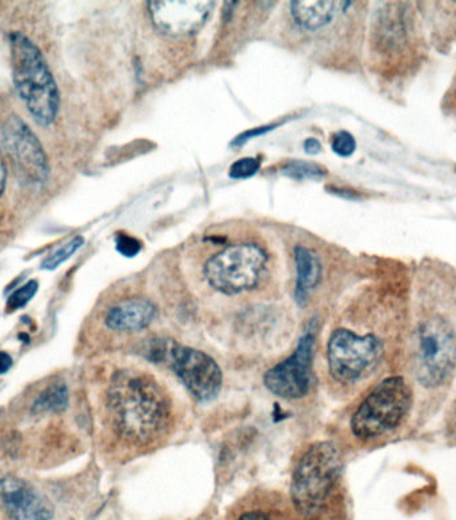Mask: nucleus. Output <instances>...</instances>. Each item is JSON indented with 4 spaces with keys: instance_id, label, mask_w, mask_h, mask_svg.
Instances as JSON below:
<instances>
[{
    "instance_id": "1",
    "label": "nucleus",
    "mask_w": 456,
    "mask_h": 520,
    "mask_svg": "<svg viewBox=\"0 0 456 520\" xmlns=\"http://www.w3.org/2000/svg\"><path fill=\"white\" fill-rule=\"evenodd\" d=\"M108 410L116 434L138 446L160 438L171 422L166 392L151 375L139 371L124 370L114 376Z\"/></svg>"
},
{
    "instance_id": "2",
    "label": "nucleus",
    "mask_w": 456,
    "mask_h": 520,
    "mask_svg": "<svg viewBox=\"0 0 456 520\" xmlns=\"http://www.w3.org/2000/svg\"><path fill=\"white\" fill-rule=\"evenodd\" d=\"M12 78L19 98L40 126L54 123L60 107V95L54 75L42 51L27 36H10Z\"/></svg>"
},
{
    "instance_id": "3",
    "label": "nucleus",
    "mask_w": 456,
    "mask_h": 520,
    "mask_svg": "<svg viewBox=\"0 0 456 520\" xmlns=\"http://www.w3.org/2000/svg\"><path fill=\"white\" fill-rule=\"evenodd\" d=\"M342 471V456L331 442L312 444L296 464L291 482L292 503L300 514L322 510Z\"/></svg>"
},
{
    "instance_id": "4",
    "label": "nucleus",
    "mask_w": 456,
    "mask_h": 520,
    "mask_svg": "<svg viewBox=\"0 0 456 520\" xmlns=\"http://www.w3.org/2000/svg\"><path fill=\"white\" fill-rule=\"evenodd\" d=\"M411 403V388L402 376L384 379L352 415V434L370 440L396 430L410 411Z\"/></svg>"
},
{
    "instance_id": "5",
    "label": "nucleus",
    "mask_w": 456,
    "mask_h": 520,
    "mask_svg": "<svg viewBox=\"0 0 456 520\" xmlns=\"http://www.w3.org/2000/svg\"><path fill=\"white\" fill-rule=\"evenodd\" d=\"M415 374L427 388L442 386L456 366V334L443 318L424 320L415 334Z\"/></svg>"
},
{
    "instance_id": "6",
    "label": "nucleus",
    "mask_w": 456,
    "mask_h": 520,
    "mask_svg": "<svg viewBox=\"0 0 456 520\" xmlns=\"http://www.w3.org/2000/svg\"><path fill=\"white\" fill-rule=\"evenodd\" d=\"M266 263V252L256 244H232L207 260L204 276L214 290L236 295L258 284Z\"/></svg>"
},
{
    "instance_id": "7",
    "label": "nucleus",
    "mask_w": 456,
    "mask_h": 520,
    "mask_svg": "<svg viewBox=\"0 0 456 520\" xmlns=\"http://www.w3.org/2000/svg\"><path fill=\"white\" fill-rule=\"evenodd\" d=\"M383 355L382 342L375 335H358L338 328L328 340V370L340 383L351 384L370 375Z\"/></svg>"
},
{
    "instance_id": "8",
    "label": "nucleus",
    "mask_w": 456,
    "mask_h": 520,
    "mask_svg": "<svg viewBox=\"0 0 456 520\" xmlns=\"http://www.w3.org/2000/svg\"><path fill=\"white\" fill-rule=\"evenodd\" d=\"M166 355L172 370L196 400L208 403L218 398L223 386V374L210 355L178 343L167 346Z\"/></svg>"
},
{
    "instance_id": "9",
    "label": "nucleus",
    "mask_w": 456,
    "mask_h": 520,
    "mask_svg": "<svg viewBox=\"0 0 456 520\" xmlns=\"http://www.w3.org/2000/svg\"><path fill=\"white\" fill-rule=\"evenodd\" d=\"M4 148L22 182L38 186L50 175V166L42 143L19 116H8L2 127Z\"/></svg>"
},
{
    "instance_id": "10",
    "label": "nucleus",
    "mask_w": 456,
    "mask_h": 520,
    "mask_svg": "<svg viewBox=\"0 0 456 520\" xmlns=\"http://www.w3.org/2000/svg\"><path fill=\"white\" fill-rule=\"evenodd\" d=\"M314 343L315 330L311 326L300 336L294 354L270 368L264 375V386L268 391L283 399H300L308 394L314 380L312 374Z\"/></svg>"
},
{
    "instance_id": "11",
    "label": "nucleus",
    "mask_w": 456,
    "mask_h": 520,
    "mask_svg": "<svg viewBox=\"0 0 456 520\" xmlns=\"http://www.w3.org/2000/svg\"><path fill=\"white\" fill-rule=\"evenodd\" d=\"M214 10L210 0H159L148 3L152 23L163 34L188 36L207 23Z\"/></svg>"
},
{
    "instance_id": "12",
    "label": "nucleus",
    "mask_w": 456,
    "mask_h": 520,
    "mask_svg": "<svg viewBox=\"0 0 456 520\" xmlns=\"http://www.w3.org/2000/svg\"><path fill=\"white\" fill-rule=\"evenodd\" d=\"M4 507L12 520H50L51 504L23 480L7 476L0 482Z\"/></svg>"
},
{
    "instance_id": "13",
    "label": "nucleus",
    "mask_w": 456,
    "mask_h": 520,
    "mask_svg": "<svg viewBox=\"0 0 456 520\" xmlns=\"http://www.w3.org/2000/svg\"><path fill=\"white\" fill-rule=\"evenodd\" d=\"M155 304L143 298H132L114 304L106 314V326L116 332H138L154 322Z\"/></svg>"
},
{
    "instance_id": "14",
    "label": "nucleus",
    "mask_w": 456,
    "mask_h": 520,
    "mask_svg": "<svg viewBox=\"0 0 456 520\" xmlns=\"http://www.w3.org/2000/svg\"><path fill=\"white\" fill-rule=\"evenodd\" d=\"M350 2H331V0H295L291 2L292 18L304 30H319L338 15L343 7L350 6Z\"/></svg>"
},
{
    "instance_id": "15",
    "label": "nucleus",
    "mask_w": 456,
    "mask_h": 520,
    "mask_svg": "<svg viewBox=\"0 0 456 520\" xmlns=\"http://www.w3.org/2000/svg\"><path fill=\"white\" fill-rule=\"evenodd\" d=\"M296 287L295 298L299 304H306L312 288L318 286L322 276V266L318 256L307 247L295 248Z\"/></svg>"
},
{
    "instance_id": "16",
    "label": "nucleus",
    "mask_w": 456,
    "mask_h": 520,
    "mask_svg": "<svg viewBox=\"0 0 456 520\" xmlns=\"http://www.w3.org/2000/svg\"><path fill=\"white\" fill-rule=\"evenodd\" d=\"M68 403V392L64 384H54L52 387H48L39 399L36 400L35 410L42 412L62 411L67 407Z\"/></svg>"
},
{
    "instance_id": "17",
    "label": "nucleus",
    "mask_w": 456,
    "mask_h": 520,
    "mask_svg": "<svg viewBox=\"0 0 456 520\" xmlns=\"http://www.w3.org/2000/svg\"><path fill=\"white\" fill-rule=\"evenodd\" d=\"M282 174L287 178L302 180L320 178L326 174L318 164L310 162H291L282 168Z\"/></svg>"
},
{
    "instance_id": "18",
    "label": "nucleus",
    "mask_w": 456,
    "mask_h": 520,
    "mask_svg": "<svg viewBox=\"0 0 456 520\" xmlns=\"http://www.w3.org/2000/svg\"><path fill=\"white\" fill-rule=\"evenodd\" d=\"M83 244L84 239L82 236H76V238L70 240L67 244H64L63 247H60L59 250H56L54 254L48 256V258L42 263V268H44V270H55V268H58L60 264L66 262L67 259H70L71 256L83 246Z\"/></svg>"
},
{
    "instance_id": "19",
    "label": "nucleus",
    "mask_w": 456,
    "mask_h": 520,
    "mask_svg": "<svg viewBox=\"0 0 456 520\" xmlns=\"http://www.w3.org/2000/svg\"><path fill=\"white\" fill-rule=\"evenodd\" d=\"M260 164H262V160L259 158H250V156L236 160V162L232 164L228 175H230L231 179L236 180L251 178V176H254L256 172L259 171Z\"/></svg>"
},
{
    "instance_id": "20",
    "label": "nucleus",
    "mask_w": 456,
    "mask_h": 520,
    "mask_svg": "<svg viewBox=\"0 0 456 520\" xmlns=\"http://www.w3.org/2000/svg\"><path fill=\"white\" fill-rule=\"evenodd\" d=\"M36 291H38V283H36L35 280H31V282L24 284L22 288L16 290L14 294L8 298L7 310L15 311L26 306V304L34 298Z\"/></svg>"
},
{
    "instance_id": "21",
    "label": "nucleus",
    "mask_w": 456,
    "mask_h": 520,
    "mask_svg": "<svg viewBox=\"0 0 456 520\" xmlns=\"http://www.w3.org/2000/svg\"><path fill=\"white\" fill-rule=\"evenodd\" d=\"M115 246L119 254L126 256V258H134L143 248L142 243H140L138 239L134 238V236L124 234V232H119V234L116 235Z\"/></svg>"
},
{
    "instance_id": "22",
    "label": "nucleus",
    "mask_w": 456,
    "mask_h": 520,
    "mask_svg": "<svg viewBox=\"0 0 456 520\" xmlns=\"http://www.w3.org/2000/svg\"><path fill=\"white\" fill-rule=\"evenodd\" d=\"M355 150L356 142L350 132L340 131L334 136V139H332V151H334L336 155L347 158V156L354 154Z\"/></svg>"
},
{
    "instance_id": "23",
    "label": "nucleus",
    "mask_w": 456,
    "mask_h": 520,
    "mask_svg": "<svg viewBox=\"0 0 456 520\" xmlns=\"http://www.w3.org/2000/svg\"><path fill=\"white\" fill-rule=\"evenodd\" d=\"M274 128H276L275 124H272V126L252 128V130L243 132L242 135L236 136L234 142H232V146H242V144L246 143L248 139L256 138V136L266 135L267 132L274 130Z\"/></svg>"
},
{
    "instance_id": "24",
    "label": "nucleus",
    "mask_w": 456,
    "mask_h": 520,
    "mask_svg": "<svg viewBox=\"0 0 456 520\" xmlns=\"http://www.w3.org/2000/svg\"><path fill=\"white\" fill-rule=\"evenodd\" d=\"M320 150H322V146H320L318 139L308 138L306 142H304V151H306L308 155L319 154Z\"/></svg>"
},
{
    "instance_id": "25",
    "label": "nucleus",
    "mask_w": 456,
    "mask_h": 520,
    "mask_svg": "<svg viewBox=\"0 0 456 520\" xmlns=\"http://www.w3.org/2000/svg\"><path fill=\"white\" fill-rule=\"evenodd\" d=\"M7 182V167L4 163L2 154H0V195L3 194L4 188H6Z\"/></svg>"
},
{
    "instance_id": "26",
    "label": "nucleus",
    "mask_w": 456,
    "mask_h": 520,
    "mask_svg": "<svg viewBox=\"0 0 456 520\" xmlns=\"http://www.w3.org/2000/svg\"><path fill=\"white\" fill-rule=\"evenodd\" d=\"M238 520H271V519L268 518V516L266 514H264V512L251 511V512H246V514H243L242 516H240V518Z\"/></svg>"
},
{
    "instance_id": "27",
    "label": "nucleus",
    "mask_w": 456,
    "mask_h": 520,
    "mask_svg": "<svg viewBox=\"0 0 456 520\" xmlns=\"http://www.w3.org/2000/svg\"><path fill=\"white\" fill-rule=\"evenodd\" d=\"M11 366H12L11 356L6 354V352H0V374H4V372H7L8 370H10Z\"/></svg>"
}]
</instances>
